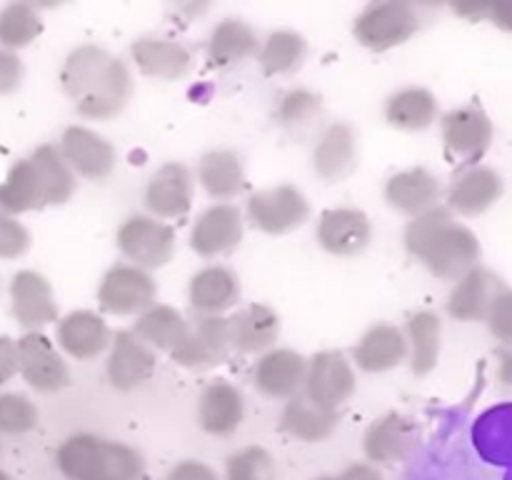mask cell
<instances>
[{
  "label": "cell",
  "mask_w": 512,
  "mask_h": 480,
  "mask_svg": "<svg viewBox=\"0 0 512 480\" xmlns=\"http://www.w3.org/2000/svg\"><path fill=\"white\" fill-rule=\"evenodd\" d=\"M410 258L423 263L435 278L460 280L480 263V240L468 225L458 223L445 205L410 218L403 233Z\"/></svg>",
  "instance_id": "obj_1"
},
{
  "label": "cell",
  "mask_w": 512,
  "mask_h": 480,
  "mask_svg": "<svg viewBox=\"0 0 512 480\" xmlns=\"http://www.w3.org/2000/svg\"><path fill=\"white\" fill-rule=\"evenodd\" d=\"M55 463L68 480H143L145 473V460L138 450L93 433L65 438Z\"/></svg>",
  "instance_id": "obj_2"
},
{
  "label": "cell",
  "mask_w": 512,
  "mask_h": 480,
  "mask_svg": "<svg viewBox=\"0 0 512 480\" xmlns=\"http://www.w3.org/2000/svg\"><path fill=\"white\" fill-rule=\"evenodd\" d=\"M420 28L418 10L405 0H380L360 10L353 23V35L363 48L385 53L408 43Z\"/></svg>",
  "instance_id": "obj_3"
},
{
  "label": "cell",
  "mask_w": 512,
  "mask_h": 480,
  "mask_svg": "<svg viewBox=\"0 0 512 480\" xmlns=\"http://www.w3.org/2000/svg\"><path fill=\"white\" fill-rule=\"evenodd\" d=\"M115 245L130 265L158 270L175 255V230L153 215H130L115 233Z\"/></svg>",
  "instance_id": "obj_4"
},
{
  "label": "cell",
  "mask_w": 512,
  "mask_h": 480,
  "mask_svg": "<svg viewBox=\"0 0 512 480\" xmlns=\"http://www.w3.org/2000/svg\"><path fill=\"white\" fill-rule=\"evenodd\" d=\"M493 123L480 105H460L448 110L440 120V138H443L448 158L473 168L488 148L493 145Z\"/></svg>",
  "instance_id": "obj_5"
},
{
  "label": "cell",
  "mask_w": 512,
  "mask_h": 480,
  "mask_svg": "<svg viewBox=\"0 0 512 480\" xmlns=\"http://www.w3.org/2000/svg\"><path fill=\"white\" fill-rule=\"evenodd\" d=\"M155 298H158V285L153 275L130 263H115L100 280L98 305L108 315H120V318L140 315L155 303Z\"/></svg>",
  "instance_id": "obj_6"
},
{
  "label": "cell",
  "mask_w": 512,
  "mask_h": 480,
  "mask_svg": "<svg viewBox=\"0 0 512 480\" xmlns=\"http://www.w3.org/2000/svg\"><path fill=\"white\" fill-rule=\"evenodd\" d=\"M248 223L265 235H288L308 220V198L295 185L258 190L248 200Z\"/></svg>",
  "instance_id": "obj_7"
},
{
  "label": "cell",
  "mask_w": 512,
  "mask_h": 480,
  "mask_svg": "<svg viewBox=\"0 0 512 480\" xmlns=\"http://www.w3.org/2000/svg\"><path fill=\"white\" fill-rule=\"evenodd\" d=\"M355 393V370L340 350H320L308 360L303 395L325 410H338Z\"/></svg>",
  "instance_id": "obj_8"
},
{
  "label": "cell",
  "mask_w": 512,
  "mask_h": 480,
  "mask_svg": "<svg viewBox=\"0 0 512 480\" xmlns=\"http://www.w3.org/2000/svg\"><path fill=\"white\" fill-rule=\"evenodd\" d=\"M230 330L225 315H198L188 323V333L170 353L173 363L188 370H208L223 363L230 353Z\"/></svg>",
  "instance_id": "obj_9"
},
{
  "label": "cell",
  "mask_w": 512,
  "mask_h": 480,
  "mask_svg": "<svg viewBox=\"0 0 512 480\" xmlns=\"http://www.w3.org/2000/svg\"><path fill=\"white\" fill-rule=\"evenodd\" d=\"M18 350V373L38 393H58L70 383V370L63 355L55 350L53 340L40 330L25 333L15 340Z\"/></svg>",
  "instance_id": "obj_10"
},
{
  "label": "cell",
  "mask_w": 512,
  "mask_h": 480,
  "mask_svg": "<svg viewBox=\"0 0 512 480\" xmlns=\"http://www.w3.org/2000/svg\"><path fill=\"white\" fill-rule=\"evenodd\" d=\"M58 150L73 175H80L85 180H108L118 163L113 143L85 125L65 128L60 135Z\"/></svg>",
  "instance_id": "obj_11"
},
{
  "label": "cell",
  "mask_w": 512,
  "mask_h": 480,
  "mask_svg": "<svg viewBox=\"0 0 512 480\" xmlns=\"http://www.w3.org/2000/svg\"><path fill=\"white\" fill-rule=\"evenodd\" d=\"M193 173L183 163L160 165L148 180L143 193V203L148 213L158 220L183 218L193 208Z\"/></svg>",
  "instance_id": "obj_12"
},
{
  "label": "cell",
  "mask_w": 512,
  "mask_h": 480,
  "mask_svg": "<svg viewBox=\"0 0 512 480\" xmlns=\"http://www.w3.org/2000/svg\"><path fill=\"white\" fill-rule=\"evenodd\" d=\"M155 365H158L155 350L150 345H145L133 330H120V333H115L110 338L105 373H108L110 385L115 390L130 393V390L140 388L155 373Z\"/></svg>",
  "instance_id": "obj_13"
},
{
  "label": "cell",
  "mask_w": 512,
  "mask_h": 480,
  "mask_svg": "<svg viewBox=\"0 0 512 480\" xmlns=\"http://www.w3.org/2000/svg\"><path fill=\"white\" fill-rule=\"evenodd\" d=\"M10 310L25 333L45 328L58 320V303L48 278L35 270H20L10 280Z\"/></svg>",
  "instance_id": "obj_14"
},
{
  "label": "cell",
  "mask_w": 512,
  "mask_h": 480,
  "mask_svg": "<svg viewBox=\"0 0 512 480\" xmlns=\"http://www.w3.org/2000/svg\"><path fill=\"white\" fill-rule=\"evenodd\" d=\"M358 130L345 120L325 125L313 150V168L325 183H340L358 168Z\"/></svg>",
  "instance_id": "obj_15"
},
{
  "label": "cell",
  "mask_w": 512,
  "mask_h": 480,
  "mask_svg": "<svg viewBox=\"0 0 512 480\" xmlns=\"http://www.w3.org/2000/svg\"><path fill=\"white\" fill-rule=\"evenodd\" d=\"M243 213L230 203H215L198 215L190 230V248L200 258H218L243 240Z\"/></svg>",
  "instance_id": "obj_16"
},
{
  "label": "cell",
  "mask_w": 512,
  "mask_h": 480,
  "mask_svg": "<svg viewBox=\"0 0 512 480\" xmlns=\"http://www.w3.org/2000/svg\"><path fill=\"white\" fill-rule=\"evenodd\" d=\"M370 238L373 225L360 208H330L320 215L318 243L325 253L353 258L368 248Z\"/></svg>",
  "instance_id": "obj_17"
},
{
  "label": "cell",
  "mask_w": 512,
  "mask_h": 480,
  "mask_svg": "<svg viewBox=\"0 0 512 480\" xmlns=\"http://www.w3.org/2000/svg\"><path fill=\"white\" fill-rule=\"evenodd\" d=\"M308 358L293 348H270L255 363V388L275 400H290L303 390Z\"/></svg>",
  "instance_id": "obj_18"
},
{
  "label": "cell",
  "mask_w": 512,
  "mask_h": 480,
  "mask_svg": "<svg viewBox=\"0 0 512 480\" xmlns=\"http://www.w3.org/2000/svg\"><path fill=\"white\" fill-rule=\"evenodd\" d=\"M500 195H503V178L498 170L490 165H473L453 180L445 208L463 218H475L493 208Z\"/></svg>",
  "instance_id": "obj_19"
},
{
  "label": "cell",
  "mask_w": 512,
  "mask_h": 480,
  "mask_svg": "<svg viewBox=\"0 0 512 480\" xmlns=\"http://www.w3.org/2000/svg\"><path fill=\"white\" fill-rule=\"evenodd\" d=\"M443 185L428 168H408L390 175L385 183V203L400 215L418 218L440 205Z\"/></svg>",
  "instance_id": "obj_20"
},
{
  "label": "cell",
  "mask_w": 512,
  "mask_h": 480,
  "mask_svg": "<svg viewBox=\"0 0 512 480\" xmlns=\"http://www.w3.org/2000/svg\"><path fill=\"white\" fill-rule=\"evenodd\" d=\"M418 445V428L403 413H385L365 430L363 450L373 463H400Z\"/></svg>",
  "instance_id": "obj_21"
},
{
  "label": "cell",
  "mask_w": 512,
  "mask_h": 480,
  "mask_svg": "<svg viewBox=\"0 0 512 480\" xmlns=\"http://www.w3.org/2000/svg\"><path fill=\"white\" fill-rule=\"evenodd\" d=\"M188 300L195 315H223L240 300V280L225 265H205L190 278Z\"/></svg>",
  "instance_id": "obj_22"
},
{
  "label": "cell",
  "mask_w": 512,
  "mask_h": 480,
  "mask_svg": "<svg viewBox=\"0 0 512 480\" xmlns=\"http://www.w3.org/2000/svg\"><path fill=\"white\" fill-rule=\"evenodd\" d=\"M505 285L500 283L498 275H493L485 268L470 270L460 280H455V288L448 295V313L450 318L460 320V323H475V320H485L490 305L495 303Z\"/></svg>",
  "instance_id": "obj_23"
},
{
  "label": "cell",
  "mask_w": 512,
  "mask_h": 480,
  "mask_svg": "<svg viewBox=\"0 0 512 480\" xmlns=\"http://www.w3.org/2000/svg\"><path fill=\"white\" fill-rule=\"evenodd\" d=\"M230 348L238 353H268L280 335V318L270 305L250 303L228 318Z\"/></svg>",
  "instance_id": "obj_24"
},
{
  "label": "cell",
  "mask_w": 512,
  "mask_h": 480,
  "mask_svg": "<svg viewBox=\"0 0 512 480\" xmlns=\"http://www.w3.org/2000/svg\"><path fill=\"white\" fill-rule=\"evenodd\" d=\"M138 70L155 80H180L190 73L193 55L183 43L170 38H140L130 45Z\"/></svg>",
  "instance_id": "obj_25"
},
{
  "label": "cell",
  "mask_w": 512,
  "mask_h": 480,
  "mask_svg": "<svg viewBox=\"0 0 512 480\" xmlns=\"http://www.w3.org/2000/svg\"><path fill=\"white\" fill-rule=\"evenodd\" d=\"M110 328L93 310H73L58 318V345L75 360H93L110 345Z\"/></svg>",
  "instance_id": "obj_26"
},
{
  "label": "cell",
  "mask_w": 512,
  "mask_h": 480,
  "mask_svg": "<svg viewBox=\"0 0 512 480\" xmlns=\"http://www.w3.org/2000/svg\"><path fill=\"white\" fill-rule=\"evenodd\" d=\"M245 418L243 393L228 380H213L200 393L198 423L210 435H230Z\"/></svg>",
  "instance_id": "obj_27"
},
{
  "label": "cell",
  "mask_w": 512,
  "mask_h": 480,
  "mask_svg": "<svg viewBox=\"0 0 512 480\" xmlns=\"http://www.w3.org/2000/svg\"><path fill=\"white\" fill-rule=\"evenodd\" d=\"M355 365L365 373H385L408 358V343L398 325L375 323L363 333L353 350Z\"/></svg>",
  "instance_id": "obj_28"
},
{
  "label": "cell",
  "mask_w": 512,
  "mask_h": 480,
  "mask_svg": "<svg viewBox=\"0 0 512 480\" xmlns=\"http://www.w3.org/2000/svg\"><path fill=\"white\" fill-rule=\"evenodd\" d=\"M113 58L115 55H110L108 50L93 43L78 45L75 50H70L68 58L63 60V68H60V88H63V93L75 103H80L103 80Z\"/></svg>",
  "instance_id": "obj_29"
},
{
  "label": "cell",
  "mask_w": 512,
  "mask_h": 480,
  "mask_svg": "<svg viewBox=\"0 0 512 480\" xmlns=\"http://www.w3.org/2000/svg\"><path fill=\"white\" fill-rule=\"evenodd\" d=\"M130 95H133V75H130V68L125 65V60L113 58L103 80L95 85L93 93L85 95L80 103H75V110L83 118L110 120L123 113Z\"/></svg>",
  "instance_id": "obj_30"
},
{
  "label": "cell",
  "mask_w": 512,
  "mask_h": 480,
  "mask_svg": "<svg viewBox=\"0 0 512 480\" xmlns=\"http://www.w3.org/2000/svg\"><path fill=\"white\" fill-rule=\"evenodd\" d=\"M383 113L390 128L403 130V133H420L438 120L440 110L435 93L420 85H408L388 95Z\"/></svg>",
  "instance_id": "obj_31"
},
{
  "label": "cell",
  "mask_w": 512,
  "mask_h": 480,
  "mask_svg": "<svg viewBox=\"0 0 512 480\" xmlns=\"http://www.w3.org/2000/svg\"><path fill=\"white\" fill-rule=\"evenodd\" d=\"M40 208H48V198H45V185L38 168L30 158L15 160L0 183V210L20 215Z\"/></svg>",
  "instance_id": "obj_32"
},
{
  "label": "cell",
  "mask_w": 512,
  "mask_h": 480,
  "mask_svg": "<svg viewBox=\"0 0 512 480\" xmlns=\"http://www.w3.org/2000/svg\"><path fill=\"white\" fill-rule=\"evenodd\" d=\"M258 50V35L245 20L225 18L210 33L205 53H208L210 68H230V65H238L258 55Z\"/></svg>",
  "instance_id": "obj_33"
},
{
  "label": "cell",
  "mask_w": 512,
  "mask_h": 480,
  "mask_svg": "<svg viewBox=\"0 0 512 480\" xmlns=\"http://www.w3.org/2000/svg\"><path fill=\"white\" fill-rule=\"evenodd\" d=\"M280 428L295 440L320 443V440H328L338 428V410L320 408L303 393H298L285 403L283 413H280Z\"/></svg>",
  "instance_id": "obj_34"
},
{
  "label": "cell",
  "mask_w": 512,
  "mask_h": 480,
  "mask_svg": "<svg viewBox=\"0 0 512 480\" xmlns=\"http://www.w3.org/2000/svg\"><path fill=\"white\" fill-rule=\"evenodd\" d=\"M198 180L205 193L215 200H233L245 188L243 160L235 150L218 148L210 150L198 163Z\"/></svg>",
  "instance_id": "obj_35"
},
{
  "label": "cell",
  "mask_w": 512,
  "mask_h": 480,
  "mask_svg": "<svg viewBox=\"0 0 512 480\" xmlns=\"http://www.w3.org/2000/svg\"><path fill=\"white\" fill-rule=\"evenodd\" d=\"M405 343H408L410 370L415 375L433 373L440 358V338H443V320L433 310H418L408 318L403 330Z\"/></svg>",
  "instance_id": "obj_36"
},
{
  "label": "cell",
  "mask_w": 512,
  "mask_h": 480,
  "mask_svg": "<svg viewBox=\"0 0 512 480\" xmlns=\"http://www.w3.org/2000/svg\"><path fill=\"white\" fill-rule=\"evenodd\" d=\"M188 323L190 320H185V315L173 305L153 303L138 315L133 333L153 350H165L170 355L188 333Z\"/></svg>",
  "instance_id": "obj_37"
},
{
  "label": "cell",
  "mask_w": 512,
  "mask_h": 480,
  "mask_svg": "<svg viewBox=\"0 0 512 480\" xmlns=\"http://www.w3.org/2000/svg\"><path fill=\"white\" fill-rule=\"evenodd\" d=\"M275 118L293 138L303 140L313 133L315 125L323 118V100L308 88H290L288 93L280 95Z\"/></svg>",
  "instance_id": "obj_38"
},
{
  "label": "cell",
  "mask_w": 512,
  "mask_h": 480,
  "mask_svg": "<svg viewBox=\"0 0 512 480\" xmlns=\"http://www.w3.org/2000/svg\"><path fill=\"white\" fill-rule=\"evenodd\" d=\"M305 53H308V45L303 35L283 28L265 38L258 50V60L265 75H290L303 65Z\"/></svg>",
  "instance_id": "obj_39"
},
{
  "label": "cell",
  "mask_w": 512,
  "mask_h": 480,
  "mask_svg": "<svg viewBox=\"0 0 512 480\" xmlns=\"http://www.w3.org/2000/svg\"><path fill=\"white\" fill-rule=\"evenodd\" d=\"M30 160H33L40 178H43L48 205L68 203L75 193V175L73 170L68 168V163L63 160V155H60L58 145H38V148L33 150V155H30Z\"/></svg>",
  "instance_id": "obj_40"
},
{
  "label": "cell",
  "mask_w": 512,
  "mask_h": 480,
  "mask_svg": "<svg viewBox=\"0 0 512 480\" xmlns=\"http://www.w3.org/2000/svg\"><path fill=\"white\" fill-rule=\"evenodd\" d=\"M40 33H43V18L35 5L8 3L0 10V48L15 53L28 48Z\"/></svg>",
  "instance_id": "obj_41"
},
{
  "label": "cell",
  "mask_w": 512,
  "mask_h": 480,
  "mask_svg": "<svg viewBox=\"0 0 512 480\" xmlns=\"http://www.w3.org/2000/svg\"><path fill=\"white\" fill-rule=\"evenodd\" d=\"M225 480H278V468L268 450L260 445H248L228 458Z\"/></svg>",
  "instance_id": "obj_42"
},
{
  "label": "cell",
  "mask_w": 512,
  "mask_h": 480,
  "mask_svg": "<svg viewBox=\"0 0 512 480\" xmlns=\"http://www.w3.org/2000/svg\"><path fill=\"white\" fill-rule=\"evenodd\" d=\"M38 425V408L20 393H0V433L23 435Z\"/></svg>",
  "instance_id": "obj_43"
},
{
  "label": "cell",
  "mask_w": 512,
  "mask_h": 480,
  "mask_svg": "<svg viewBox=\"0 0 512 480\" xmlns=\"http://www.w3.org/2000/svg\"><path fill=\"white\" fill-rule=\"evenodd\" d=\"M30 233L15 215L0 210V260H15L28 253Z\"/></svg>",
  "instance_id": "obj_44"
},
{
  "label": "cell",
  "mask_w": 512,
  "mask_h": 480,
  "mask_svg": "<svg viewBox=\"0 0 512 480\" xmlns=\"http://www.w3.org/2000/svg\"><path fill=\"white\" fill-rule=\"evenodd\" d=\"M485 320H488L495 338L503 340V343H510V290L508 288L495 298V303L490 305Z\"/></svg>",
  "instance_id": "obj_45"
},
{
  "label": "cell",
  "mask_w": 512,
  "mask_h": 480,
  "mask_svg": "<svg viewBox=\"0 0 512 480\" xmlns=\"http://www.w3.org/2000/svg\"><path fill=\"white\" fill-rule=\"evenodd\" d=\"M23 83V60L18 53L0 48V95H10Z\"/></svg>",
  "instance_id": "obj_46"
},
{
  "label": "cell",
  "mask_w": 512,
  "mask_h": 480,
  "mask_svg": "<svg viewBox=\"0 0 512 480\" xmlns=\"http://www.w3.org/2000/svg\"><path fill=\"white\" fill-rule=\"evenodd\" d=\"M165 480H218L215 470L200 460H183L175 465Z\"/></svg>",
  "instance_id": "obj_47"
},
{
  "label": "cell",
  "mask_w": 512,
  "mask_h": 480,
  "mask_svg": "<svg viewBox=\"0 0 512 480\" xmlns=\"http://www.w3.org/2000/svg\"><path fill=\"white\" fill-rule=\"evenodd\" d=\"M18 373V350L15 340L8 335H0V385L8 383Z\"/></svg>",
  "instance_id": "obj_48"
},
{
  "label": "cell",
  "mask_w": 512,
  "mask_h": 480,
  "mask_svg": "<svg viewBox=\"0 0 512 480\" xmlns=\"http://www.w3.org/2000/svg\"><path fill=\"white\" fill-rule=\"evenodd\" d=\"M338 480H383V475L373 463H353L343 470Z\"/></svg>",
  "instance_id": "obj_49"
},
{
  "label": "cell",
  "mask_w": 512,
  "mask_h": 480,
  "mask_svg": "<svg viewBox=\"0 0 512 480\" xmlns=\"http://www.w3.org/2000/svg\"><path fill=\"white\" fill-rule=\"evenodd\" d=\"M488 20H493L495 25H500L503 30H510L512 20V3L510 0H493L488 10Z\"/></svg>",
  "instance_id": "obj_50"
},
{
  "label": "cell",
  "mask_w": 512,
  "mask_h": 480,
  "mask_svg": "<svg viewBox=\"0 0 512 480\" xmlns=\"http://www.w3.org/2000/svg\"><path fill=\"white\" fill-rule=\"evenodd\" d=\"M0 480H10V475H8V473H3V470H0Z\"/></svg>",
  "instance_id": "obj_51"
},
{
  "label": "cell",
  "mask_w": 512,
  "mask_h": 480,
  "mask_svg": "<svg viewBox=\"0 0 512 480\" xmlns=\"http://www.w3.org/2000/svg\"><path fill=\"white\" fill-rule=\"evenodd\" d=\"M315 480H338V478H330V475H323V478H315Z\"/></svg>",
  "instance_id": "obj_52"
},
{
  "label": "cell",
  "mask_w": 512,
  "mask_h": 480,
  "mask_svg": "<svg viewBox=\"0 0 512 480\" xmlns=\"http://www.w3.org/2000/svg\"><path fill=\"white\" fill-rule=\"evenodd\" d=\"M0 450H3V445H0Z\"/></svg>",
  "instance_id": "obj_53"
}]
</instances>
